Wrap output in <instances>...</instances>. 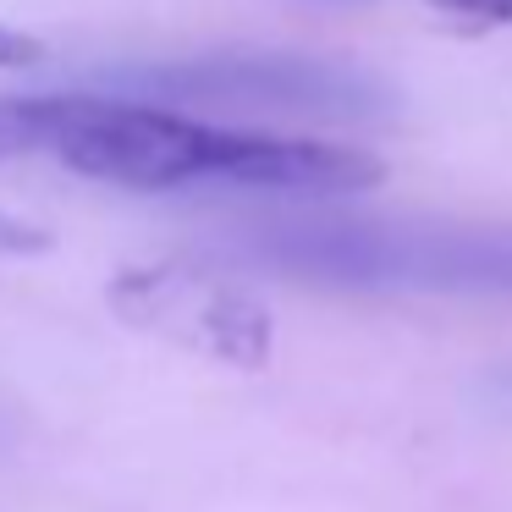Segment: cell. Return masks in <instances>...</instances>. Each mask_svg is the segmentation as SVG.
Wrapping results in <instances>:
<instances>
[{"label": "cell", "mask_w": 512, "mask_h": 512, "mask_svg": "<svg viewBox=\"0 0 512 512\" xmlns=\"http://www.w3.org/2000/svg\"><path fill=\"white\" fill-rule=\"evenodd\" d=\"M6 160H45L127 193H298L336 199L386 182V160L314 133L221 122L149 94H12Z\"/></svg>", "instance_id": "6da1fadb"}, {"label": "cell", "mask_w": 512, "mask_h": 512, "mask_svg": "<svg viewBox=\"0 0 512 512\" xmlns=\"http://www.w3.org/2000/svg\"><path fill=\"white\" fill-rule=\"evenodd\" d=\"M237 254L303 287L369 298H512V226L441 215H287Z\"/></svg>", "instance_id": "7a4b0ae2"}, {"label": "cell", "mask_w": 512, "mask_h": 512, "mask_svg": "<svg viewBox=\"0 0 512 512\" xmlns=\"http://www.w3.org/2000/svg\"><path fill=\"white\" fill-rule=\"evenodd\" d=\"M127 89L188 105V111H232L243 122L254 116L375 122L391 105V89L375 72L336 56H303V50H210V56L155 61L127 72Z\"/></svg>", "instance_id": "3957f363"}, {"label": "cell", "mask_w": 512, "mask_h": 512, "mask_svg": "<svg viewBox=\"0 0 512 512\" xmlns=\"http://www.w3.org/2000/svg\"><path fill=\"white\" fill-rule=\"evenodd\" d=\"M111 309L133 331L160 336V342L226 369H259L276 342L270 309L243 281L210 265H188V259H149V265L116 270Z\"/></svg>", "instance_id": "277c9868"}, {"label": "cell", "mask_w": 512, "mask_h": 512, "mask_svg": "<svg viewBox=\"0 0 512 512\" xmlns=\"http://www.w3.org/2000/svg\"><path fill=\"white\" fill-rule=\"evenodd\" d=\"M50 248V232L34 221H23V215L0 210V259H28V254H45Z\"/></svg>", "instance_id": "5b68a950"}, {"label": "cell", "mask_w": 512, "mask_h": 512, "mask_svg": "<svg viewBox=\"0 0 512 512\" xmlns=\"http://www.w3.org/2000/svg\"><path fill=\"white\" fill-rule=\"evenodd\" d=\"M446 17H468V23H490V28H512V0H430Z\"/></svg>", "instance_id": "8992f818"}, {"label": "cell", "mask_w": 512, "mask_h": 512, "mask_svg": "<svg viewBox=\"0 0 512 512\" xmlns=\"http://www.w3.org/2000/svg\"><path fill=\"white\" fill-rule=\"evenodd\" d=\"M28 61H39V45L17 23L0 17V67H28Z\"/></svg>", "instance_id": "52a82bcc"}]
</instances>
